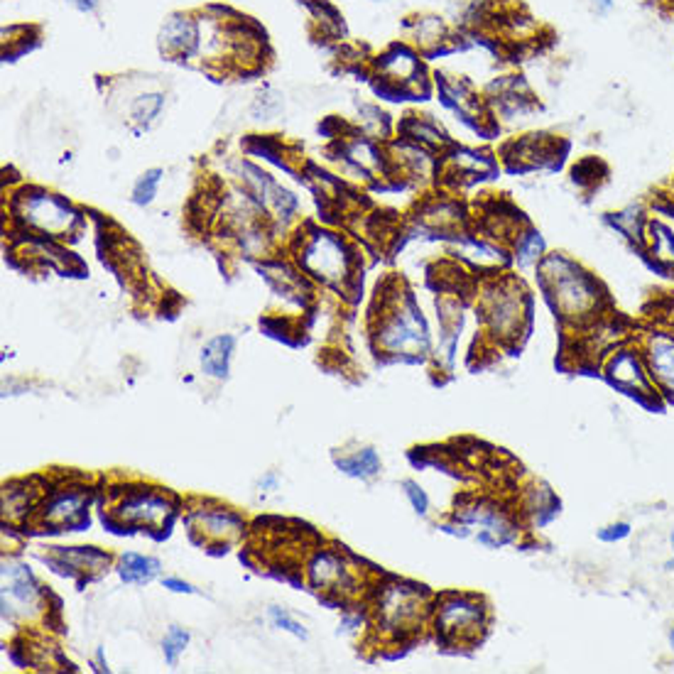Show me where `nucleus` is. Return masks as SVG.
Here are the masks:
<instances>
[{"instance_id": "f257e3e1", "label": "nucleus", "mask_w": 674, "mask_h": 674, "mask_svg": "<svg viewBox=\"0 0 674 674\" xmlns=\"http://www.w3.org/2000/svg\"><path fill=\"white\" fill-rule=\"evenodd\" d=\"M539 287L565 327H599L611 299L601 280L566 253H547L537 265Z\"/></svg>"}, {"instance_id": "f03ea898", "label": "nucleus", "mask_w": 674, "mask_h": 674, "mask_svg": "<svg viewBox=\"0 0 674 674\" xmlns=\"http://www.w3.org/2000/svg\"><path fill=\"white\" fill-rule=\"evenodd\" d=\"M599 371L608 385L618 390V393H623V395L632 397V400H638L642 404H650V407L662 404V397L655 388V380L650 375L648 361H645L638 341L615 344L611 351L603 354Z\"/></svg>"}, {"instance_id": "7ed1b4c3", "label": "nucleus", "mask_w": 674, "mask_h": 674, "mask_svg": "<svg viewBox=\"0 0 674 674\" xmlns=\"http://www.w3.org/2000/svg\"><path fill=\"white\" fill-rule=\"evenodd\" d=\"M489 628V606L473 593H447L434 606V631L444 645H473Z\"/></svg>"}, {"instance_id": "20e7f679", "label": "nucleus", "mask_w": 674, "mask_h": 674, "mask_svg": "<svg viewBox=\"0 0 674 674\" xmlns=\"http://www.w3.org/2000/svg\"><path fill=\"white\" fill-rule=\"evenodd\" d=\"M525 317H527L525 292L520 290V285H515L513 280L493 282L483 292V299H480V319H483V324L489 327L490 334L496 338L510 341V338L517 337Z\"/></svg>"}, {"instance_id": "39448f33", "label": "nucleus", "mask_w": 674, "mask_h": 674, "mask_svg": "<svg viewBox=\"0 0 674 674\" xmlns=\"http://www.w3.org/2000/svg\"><path fill=\"white\" fill-rule=\"evenodd\" d=\"M459 535H473L486 547H503L517 539V525L510 520V515L486 500L471 503L461 508L454 515Z\"/></svg>"}, {"instance_id": "423d86ee", "label": "nucleus", "mask_w": 674, "mask_h": 674, "mask_svg": "<svg viewBox=\"0 0 674 674\" xmlns=\"http://www.w3.org/2000/svg\"><path fill=\"white\" fill-rule=\"evenodd\" d=\"M635 341L642 348L662 403L674 404V329L667 324H655L638 334Z\"/></svg>"}, {"instance_id": "0eeeda50", "label": "nucleus", "mask_w": 674, "mask_h": 674, "mask_svg": "<svg viewBox=\"0 0 674 674\" xmlns=\"http://www.w3.org/2000/svg\"><path fill=\"white\" fill-rule=\"evenodd\" d=\"M430 611V593L424 586H395L385 591L380 615L388 631H414V625L422 623V618Z\"/></svg>"}, {"instance_id": "6e6552de", "label": "nucleus", "mask_w": 674, "mask_h": 674, "mask_svg": "<svg viewBox=\"0 0 674 674\" xmlns=\"http://www.w3.org/2000/svg\"><path fill=\"white\" fill-rule=\"evenodd\" d=\"M383 346L395 354H424L430 348V329L413 302L400 307L383 331Z\"/></svg>"}, {"instance_id": "1a4fd4ad", "label": "nucleus", "mask_w": 674, "mask_h": 674, "mask_svg": "<svg viewBox=\"0 0 674 674\" xmlns=\"http://www.w3.org/2000/svg\"><path fill=\"white\" fill-rule=\"evenodd\" d=\"M302 262L312 275L329 282V285L348 275V255H346L341 241L331 233H317L304 248Z\"/></svg>"}, {"instance_id": "9d476101", "label": "nucleus", "mask_w": 674, "mask_h": 674, "mask_svg": "<svg viewBox=\"0 0 674 674\" xmlns=\"http://www.w3.org/2000/svg\"><path fill=\"white\" fill-rule=\"evenodd\" d=\"M23 219L44 233L60 236V233L71 231L79 216L64 199L43 192V195H27L23 199Z\"/></svg>"}, {"instance_id": "9b49d317", "label": "nucleus", "mask_w": 674, "mask_h": 674, "mask_svg": "<svg viewBox=\"0 0 674 674\" xmlns=\"http://www.w3.org/2000/svg\"><path fill=\"white\" fill-rule=\"evenodd\" d=\"M202 25L189 15H172L160 30V50L172 60H189L199 50Z\"/></svg>"}, {"instance_id": "f8f14e48", "label": "nucleus", "mask_w": 674, "mask_h": 674, "mask_svg": "<svg viewBox=\"0 0 674 674\" xmlns=\"http://www.w3.org/2000/svg\"><path fill=\"white\" fill-rule=\"evenodd\" d=\"M37 606V586L27 566L5 562L3 565V608L5 613H17Z\"/></svg>"}, {"instance_id": "ddd939ff", "label": "nucleus", "mask_w": 674, "mask_h": 674, "mask_svg": "<svg viewBox=\"0 0 674 674\" xmlns=\"http://www.w3.org/2000/svg\"><path fill=\"white\" fill-rule=\"evenodd\" d=\"M378 67L397 96H403L410 86L422 81V79H417V76H422L420 57L407 47H393V50L385 52Z\"/></svg>"}, {"instance_id": "4468645a", "label": "nucleus", "mask_w": 674, "mask_h": 674, "mask_svg": "<svg viewBox=\"0 0 674 674\" xmlns=\"http://www.w3.org/2000/svg\"><path fill=\"white\" fill-rule=\"evenodd\" d=\"M169 513V506L165 496L160 493H135V496H128L123 500V506L119 508V515L126 520V523H138V525H155L160 523L162 517Z\"/></svg>"}, {"instance_id": "2eb2a0df", "label": "nucleus", "mask_w": 674, "mask_h": 674, "mask_svg": "<svg viewBox=\"0 0 674 674\" xmlns=\"http://www.w3.org/2000/svg\"><path fill=\"white\" fill-rule=\"evenodd\" d=\"M86 503H89V496H84V493H57L44 506V523L57 525V527L89 523V517H84Z\"/></svg>"}, {"instance_id": "dca6fc26", "label": "nucleus", "mask_w": 674, "mask_h": 674, "mask_svg": "<svg viewBox=\"0 0 674 674\" xmlns=\"http://www.w3.org/2000/svg\"><path fill=\"white\" fill-rule=\"evenodd\" d=\"M645 253L667 272H674V231L662 221L650 219L645 228Z\"/></svg>"}, {"instance_id": "f3484780", "label": "nucleus", "mask_w": 674, "mask_h": 674, "mask_svg": "<svg viewBox=\"0 0 674 674\" xmlns=\"http://www.w3.org/2000/svg\"><path fill=\"white\" fill-rule=\"evenodd\" d=\"M233 346L236 338L233 337H216L211 338L209 344L202 348V368L206 375L216 380H223L228 375V363L233 356Z\"/></svg>"}, {"instance_id": "a211bd4d", "label": "nucleus", "mask_w": 674, "mask_h": 674, "mask_svg": "<svg viewBox=\"0 0 674 674\" xmlns=\"http://www.w3.org/2000/svg\"><path fill=\"white\" fill-rule=\"evenodd\" d=\"M606 221L611 226L621 233L623 238H628L631 243L641 245L645 248V228H648V216L641 206H628L623 211H615V214H608Z\"/></svg>"}, {"instance_id": "6ab92c4d", "label": "nucleus", "mask_w": 674, "mask_h": 674, "mask_svg": "<svg viewBox=\"0 0 674 674\" xmlns=\"http://www.w3.org/2000/svg\"><path fill=\"white\" fill-rule=\"evenodd\" d=\"M309 576H312L314 586L319 589H329V586H346L348 584V572H346L344 562L331 552H321L309 566Z\"/></svg>"}, {"instance_id": "aec40b11", "label": "nucleus", "mask_w": 674, "mask_h": 674, "mask_svg": "<svg viewBox=\"0 0 674 674\" xmlns=\"http://www.w3.org/2000/svg\"><path fill=\"white\" fill-rule=\"evenodd\" d=\"M160 572V562L152 559V556L143 555H126L120 559V579L128 584H145L155 579Z\"/></svg>"}, {"instance_id": "412c9836", "label": "nucleus", "mask_w": 674, "mask_h": 674, "mask_svg": "<svg viewBox=\"0 0 674 674\" xmlns=\"http://www.w3.org/2000/svg\"><path fill=\"white\" fill-rule=\"evenodd\" d=\"M337 466L356 479H373L380 471V456L373 449H358L354 454L337 459Z\"/></svg>"}, {"instance_id": "4be33fe9", "label": "nucleus", "mask_w": 674, "mask_h": 674, "mask_svg": "<svg viewBox=\"0 0 674 674\" xmlns=\"http://www.w3.org/2000/svg\"><path fill=\"white\" fill-rule=\"evenodd\" d=\"M54 556L60 559V566H67V569H79V572H86V569H101L103 565H109V556L103 552H96L91 547H79V549H62L54 547Z\"/></svg>"}, {"instance_id": "5701e85b", "label": "nucleus", "mask_w": 674, "mask_h": 674, "mask_svg": "<svg viewBox=\"0 0 674 674\" xmlns=\"http://www.w3.org/2000/svg\"><path fill=\"white\" fill-rule=\"evenodd\" d=\"M515 262L520 268H530V265H539V261L547 255V243L545 238L539 236L537 231H527L515 238Z\"/></svg>"}, {"instance_id": "b1692460", "label": "nucleus", "mask_w": 674, "mask_h": 674, "mask_svg": "<svg viewBox=\"0 0 674 674\" xmlns=\"http://www.w3.org/2000/svg\"><path fill=\"white\" fill-rule=\"evenodd\" d=\"M162 106H165V96L162 93H140L130 106V116L138 126H150L152 120L160 116Z\"/></svg>"}, {"instance_id": "393cba45", "label": "nucleus", "mask_w": 674, "mask_h": 674, "mask_svg": "<svg viewBox=\"0 0 674 674\" xmlns=\"http://www.w3.org/2000/svg\"><path fill=\"white\" fill-rule=\"evenodd\" d=\"M196 517H199V523H202V527L209 532V535H219V537H223V535H231V532L241 530V520H238L233 513H228V510H214V513L196 515Z\"/></svg>"}, {"instance_id": "a878e982", "label": "nucleus", "mask_w": 674, "mask_h": 674, "mask_svg": "<svg viewBox=\"0 0 674 674\" xmlns=\"http://www.w3.org/2000/svg\"><path fill=\"white\" fill-rule=\"evenodd\" d=\"M160 177L162 172L160 169H150V172H145L143 177L138 179V185L133 189V202L145 206V204H150L157 195V186H160Z\"/></svg>"}, {"instance_id": "bb28decb", "label": "nucleus", "mask_w": 674, "mask_h": 674, "mask_svg": "<svg viewBox=\"0 0 674 674\" xmlns=\"http://www.w3.org/2000/svg\"><path fill=\"white\" fill-rule=\"evenodd\" d=\"M186 645H189V632L182 631V628H169L167 638L162 642V652H165L167 665H177L179 655L185 652Z\"/></svg>"}, {"instance_id": "cd10ccee", "label": "nucleus", "mask_w": 674, "mask_h": 674, "mask_svg": "<svg viewBox=\"0 0 674 674\" xmlns=\"http://www.w3.org/2000/svg\"><path fill=\"white\" fill-rule=\"evenodd\" d=\"M444 37H447V33H444L441 20H437V17H424V20H420V25H417V43L439 44L444 43Z\"/></svg>"}, {"instance_id": "c85d7f7f", "label": "nucleus", "mask_w": 674, "mask_h": 674, "mask_svg": "<svg viewBox=\"0 0 674 674\" xmlns=\"http://www.w3.org/2000/svg\"><path fill=\"white\" fill-rule=\"evenodd\" d=\"M403 489H404V496H407V500H410V506H413L414 513H417V515L430 513V496H427V490L422 489L417 480H413V479L403 480Z\"/></svg>"}, {"instance_id": "c756f323", "label": "nucleus", "mask_w": 674, "mask_h": 674, "mask_svg": "<svg viewBox=\"0 0 674 674\" xmlns=\"http://www.w3.org/2000/svg\"><path fill=\"white\" fill-rule=\"evenodd\" d=\"M631 535L632 525L628 523V520H613V523L603 525V527H599V532H596V537H599V542H603V545L623 542V539H628Z\"/></svg>"}, {"instance_id": "7c9ffc66", "label": "nucleus", "mask_w": 674, "mask_h": 674, "mask_svg": "<svg viewBox=\"0 0 674 674\" xmlns=\"http://www.w3.org/2000/svg\"><path fill=\"white\" fill-rule=\"evenodd\" d=\"M270 621L278 625V628H282V631L292 632V635H297V638H302V641L307 638V631H304V625L297 623L295 618L287 613L285 608H270Z\"/></svg>"}, {"instance_id": "2f4dec72", "label": "nucleus", "mask_w": 674, "mask_h": 674, "mask_svg": "<svg viewBox=\"0 0 674 674\" xmlns=\"http://www.w3.org/2000/svg\"><path fill=\"white\" fill-rule=\"evenodd\" d=\"M165 586L177 593H195V586H189L186 582H179V579H165Z\"/></svg>"}, {"instance_id": "473e14b6", "label": "nucleus", "mask_w": 674, "mask_h": 674, "mask_svg": "<svg viewBox=\"0 0 674 674\" xmlns=\"http://www.w3.org/2000/svg\"><path fill=\"white\" fill-rule=\"evenodd\" d=\"M593 8H596V13H601V15H606V13L613 10V0H593Z\"/></svg>"}, {"instance_id": "72a5a7b5", "label": "nucleus", "mask_w": 674, "mask_h": 674, "mask_svg": "<svg viewBox=\"0 0 674 674\" xmlns=\"http://www.w3.org/2000/svg\"><path fill=\"white\" fill-rule=\"evenodd\" d=\"M71 5H76L79 10H93L99 5V0H69Z\"/></svg>"}, {"instance_id": "f704fd0d", "label": "nucleus", "mask_w": 674, "mask_h": 674, "mask_svg": "<svg viewBox=\"0 0 674 674\" xmlns=\"http://www.w3.org/2000/svg\"><path fill=\"white\" fill-rule=\"evenodd\" d=\"M669 547H672V555H674V530H672V535H669ZM667 569H674V559L667 565Z\"/></svg>"}, {"instance_id": "c9c22d12", "label": "nucleus", "mask_w": 674, "mask_h": 674, "mask_svg": "<svg viewBox=\"0 0 674 674\" xmlns=\"http://www.w3.org/2000/svg\"><path fill=\"white\" fill-rule=\"evenodd\" d=\"M667 641H669V648H672V652H674V625L669 628V632H667Z\"/></svg>"}, {"instance_id": "e433bc0d", "label": "nucleus", "mask_w": 674, "mask_h": 674, "mask_svg": "<svg viewBox=\"0 0 674 674\" xmlns=\"http://www.w3.org/2000/svg\"><path fill=\"white\" fill-rule=\"evenodd\" d=\"M665 324H667V327H672V329H674V309H672V317H669V319H667Z\"/></svg>"}]
</instances>
